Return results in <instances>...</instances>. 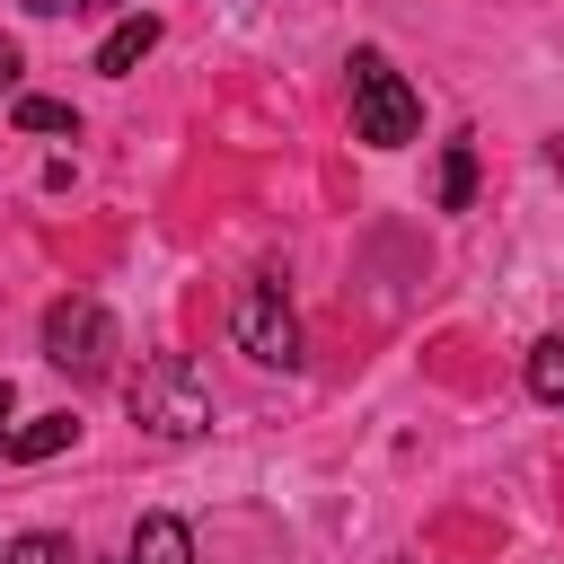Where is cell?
I'll return each instance as SVG.
<instances>
[{"label":"cell","mask_w":564,"mask_h":564,"mask_svg":"<svg viewBox=\"0 0 564 564\" xmlns=\"http://www.w3.org/2000/svg\"><path fill=\"white\" fill-rule=\"evenodd\" d=\"M529 397H538V405H564V335H546V344L529 352Z\"/></svg>","instance_id":"10"},{"label":"cell","mask_w":564,"mask_h":564,"mask_svg":"<svg viewBox=\"0 0 564 564\" xmlns=\"http://www.w3.org/2000/svg\"><path fill=\"white\" fill-rule=\"evenodd\" d=\"M132 564H194L185 520H176V511H141V529H132Z\"/></svg>","instance_id":"5"},{"label":"cell","mask_w":564,"mask_h":564,"mask_svg":"<svg viewBox=\"0 0 564 564\" xmlns=\"http://www.w3.org/2000/svg\"><path fill=\"white\" fill-rule=\"evenodd\" d=\"M229 335H238L247 361H264V370H300V317H291L282 282H247V291L229 300Z\"/></svg>","instance_id":"4"},{"label":"cell","mask_w":564,"mask_h":564,"mask_svg":"<svg viewBox=\"0 0 564 564\" xmlns=\"http://www.w3.org/2000/svg\"><path fill=\"white\" fill-rule=\"evenodd\" d=\"M344 70H352V132H361L370 150H405V141L423 132V97H414V88L388 70V53H370V44H361Z\"/></svg>","instance_id":"2"},{"label":"cell","mask_w":564,"mask_h":564,"mask_svg":"<svg viewBox=\"0 0 564 564\" xmlns=\"http://www.w3.org/2000/svg\"><path fill=\"white\" fill-rule=\"evenodd\" d=\"M123 405H132V423H141L150 441H194V432H212V388H203V370H194L185 352H150V361L132 370Z\"/></svg>","instance_id":"1"},{"label":"cell","mask_w":564,"mask_h":564,"mask_svg":"<svg viewBox=\"0 0 564 564\" xmlns=\"http://www.w3.org/2000/svg\"><path fill=\"white\" fill-rule=\"evenodd\" d=\"M150 44H159V18H150V9H141V18H123V26H115V35H106V44H97V70H106V79H132V70H141V53H150Z\"/></svg>","instance_id":"6"},{"label":"cell","mask_w":564,"mask_h":564,"mask_svg":"<svg viewBox=\"0 0 564 564\" xmlns=\"http://www.w3.org/2000/svg\"><path fill=\"white\" fill-rule=\"evenodd\" d=\"M432 203H441V212H467V203H476V150H467V141L441 150V185H432Z\"/></svg>","instance_id":"8"},{"label":"cell","mask_w":564,"mask_h":564,"mask_svg":"<svg viewBox=\"0 0 564 564\" xmlns=\"http://www.w3.org/2000/svg\"><path fill=\"white\" fill-rule=\"evenodd\" d=\"M18 132H53V141H79V115L62 97H18Z\"/></svg>","instance_id":"9"},{"label":"cell","mask_w":564,"mask_h":564,"mask_svg":"<svg viewBox=\"0 0 564 564\" xmlns=\"http://www.w3.org/2000/svg\"><path fill=\"white\" fill-rule=\"evenodd\" d=\"M9 564H79V546L62 529H26V538H9Z\"/></svg>","instance_id":"11"},{"label":"cell","mask_w":564,"mask_h":564,"mask_svg":"<svg viewBox=\"0 0 564 564\" xmlns=\"http://www.w3.org/2000/svg\"><path fill=\"white\" fill-rule=\"evenodd\" d=\"M35 18H79V9H115V0H26Z\"/></svg>","instance_id":"12"},{"label":"cell","mask_w":564,"mask_h":564,"mask_svg":"<svg viewBox=\"0 0 564 564\" xmlns=\"http://www.w3.org/2000/svg\"><path fill=\"white\" fill-rule=\"evenodd\" d=\"M9 405H18V388H9V379H0V423H9Z\"/></svg>","instance_id":"14"},{"label":"cell","mask_w":564,"mask_h":564,"mask_svg":"<svg viewBox=\"0 0 564 564\" xmlns=\"http://www.w3.org/2000/svg\"><path fill=\"white\" fill-rule=\"evenodd\" d=\"M0 564H9V546H0Z\"/></svg>","instance_id":"15"},{"label":"cell","mask_w":564,"mask_h":564,"mask_svg":"<svg viewBox=\"0 0 564 564\" xmlns=\"http://www.w3.org/2000/svg\"><path fill=\"white\" fill-rule=\"evenodd\" d=\"M44 361L70 370V379H106L115 370V317H106V300H88V291L53 300L44 308Z\"/></svg>","instance_id":"3"},{"label":"cell","mask_w":564,"mask_h":564,"mask_svg":"<svg viewBox=\"0 0 564 564\" xmlns=\"http://www.w3.org/2000/svg\"><path fill=\"white\" fill-rule=\"evenodd\" d=\"M79 441V414L62 405V414H35V423H18V432H0V449L9 458H53V449H70Z\"/></svg>","instance_id":"7"},{"label":"cell","mask_w":564,"mask_h":564,"mask_svg":"<svg viewBox=\"0 0 564 564\" xmlns=\"http://www.w3.org/2000/svg\"><path fill=\"white\" fill-rule=\"evenodd\" d=\"M18 70H26V53H18V44H9V35H0V97H9V88H18Z\"/></svg>","instance_id":"13"}]
</instances>
